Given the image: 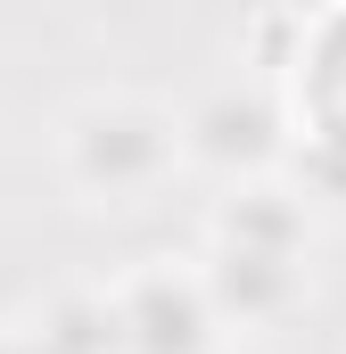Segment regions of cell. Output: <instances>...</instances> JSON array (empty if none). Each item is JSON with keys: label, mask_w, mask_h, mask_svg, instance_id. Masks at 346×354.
I'll return each mask as SVG.
<instances>
[{"label": "cell", "mask_w": 346, "mask_h": 354, "mask_svg": "<svg viewBox=\"0 0 346 354\" xmlns=\"http://www.w3.org/2000/svg\"><path fill=\"white\" fill-rule=\"evenodd\" d=\"M165 165H173V124H165V115L124 107V99L75 115V174H83L91 189L124 198V189H149Z\"/></svg>", "instance_id": "cell-1"}]
</instances>
